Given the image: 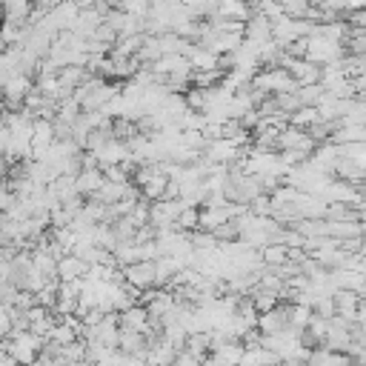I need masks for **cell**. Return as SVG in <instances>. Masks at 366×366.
Wrapping results in <instances>:
<instances>
[{"label": "cell", "instance_id": "6da1fadb", "mask_svg": "<svg viewBox=\"0 0 366 366\" xmlns=\"http://www.w3.org/2000/svg\"><path fill=\"white\" fill-rule=\"evenodd\" d=\"M343 57V49L340 43H332L320 34H309L303 37V60L315 63V66H329V63H337Z\"/></svg>", "mask_w": 366, "mask_h": 366}, {"label": "cell", "instance_id": "7a4b0ae2", "mask_svg": "<svg viewBox=\"0 0 366 366\" xmlns=\"http://www.w3.org/2000/svg\"><path fill=\"white\" fill-rule=\"evenodd\" d=\"M83 274H86V263H83L80 257H74V254L57 257V263H54V277H57L60 283H71V280H77V277H83Z\"/></svg>", "mask_w": 366, "mask_h": 366}, {"label": "cell", "instance_id": "3957f363", "mask_svg": "<svg viewBox=\"0 0 366 366\" xmlns=\"http://www.w3.org/2000/svg\"><path fill=\"white\" fill-rule=\"evenodd\" d=\"M103 180H106V177H103L100 169H94V166H92V169H80V172L74 174V192H77L80 197H83V194H94V192L103 186Z\"/></svg>", "mask_w": 366, "mask_h": 366}, {"label": "cell", "instance_id": "277c9868", "mask_svg": "<svg viewBox=\"0 0 366 366\" xmlns=\"http://www.w3.org/2000/svg\"><path fill=\"white\" fill-rule=\"evenodd\" d=\"M14 312H17V309H11V306L0 303V340H3V337H9V332H11V317H14Z\"/></svg>", "mask_w": 366, "mask_h": 366}, {"label": "cell", "instance_id": "5b68a950", "mask_svg": "<svg viewBox=\"0 0 366 366\" xmlns=\"http://www.w3.org/2000/svg\"><path fill=\"white\" fill-rule=\"evenodd\" d=\"M0 366H20V363H17V360H11L6 352H0Z\"/></svg>", "mask_w": 366, "mask_h": 366}]
</instances>
